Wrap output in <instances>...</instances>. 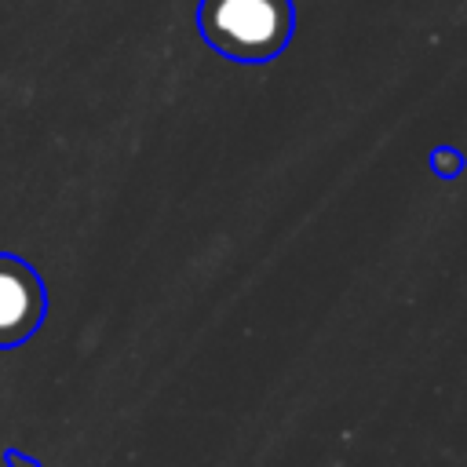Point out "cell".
I'll use <instances>...</instances> for the list:
<instances>
[{
  "instance_id": "4",
  "label": "cell",
  "mask_w": 467,
  "mask_h": 467,
  "mask_svg": "<svg viewBox=\"0 0 467 467\" xmlns=\"http://www.w3.org/2000/svg\"><path fill=\"white\" fill-rule=\"evenodd\" d=\"M4 467H40L36 456H26L18 449H4Z\"/></svg>"
},
{
  "instance_id": "3",
  "label": "cell",
  "mask_w": 467,
  "mask_h": 467,
  "mask_svg": "<svg viewBox=\"0 0 467 467\" xmlns=\"http://www.w3.org/2000/svg\"><path fill=\"white\" fill-rule=\"evenodd\" d=\"M460 164H463V157H460L452 146H438V150L431 153V168H434L441 179H456V175H460Z\"/></svg>"
},
{
  "instance_id": "1",
  "label": "cell",
  "mask_w": 467,
  "mask_h": 467,
  "mask_svg": "<svg viewBox=\"0 0 467 467\" xmlns=\"http://www.w3.org/2000/svg\"><path fill=\"white\" fill-rule=\"evenodd\" d=\"M292 0H201L197 33L223 58L270 62L292 40Z\"/></svg>"
},
{
  "instance_id": "2",
  "label": "cell",
  "mask_w": 467,
  "mask_h": 467,
  "mask_svg": "<svg viewBox=\"0 0 467 467\" xmlns=\"http://www.w3.org/2000/svg\"><path fill=\"white\" fill-rule=\"evenodd\" d=\"M47 314V292L36 270L18 259L0 252V350L26 343Z\"/></svg>"
}]
</instances>
